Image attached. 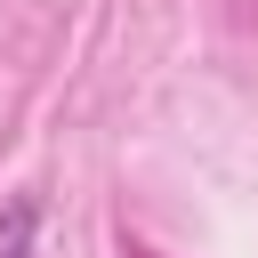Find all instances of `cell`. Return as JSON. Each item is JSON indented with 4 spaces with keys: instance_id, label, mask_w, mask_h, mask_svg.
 Segmentation results:
<instances>
[{
    "instance_id": "cell-1",
    "label": "cell",
    "mask_w": 258,
    "mask_h": 258,
    "mask_svg": "<svg viewBox=\"0 0 258 258\" xmlns=\"http://www.w3.org/2000/svg\"><path fill=\"white\" fill-rule=\"evenodd\" d=\"M32 250H40V202L8 194L0 202V258H32Z\"/></svg>"
}]
</instances>
